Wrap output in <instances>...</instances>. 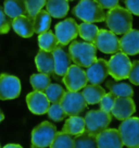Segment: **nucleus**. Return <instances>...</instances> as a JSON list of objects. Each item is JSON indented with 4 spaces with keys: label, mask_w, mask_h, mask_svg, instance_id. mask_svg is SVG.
Returning a JSON list of instances; mask_svg holds the SVG:
<instances>
[{
    "label": "nucleus",
    "mask_w": 139,
    "mask_h": 148,
    "mask_svg": "<svg viewBox=\"0 0 139 148\" xmlns=\"http://www.w3.org/2000/svg\"><path fill=\"white\" fill-rule=\"evenodd\" d=\"M115 99H116V97L111 92H106V94L102 96L101 99H100V101H99L100 102V109L103 111H106V112H111Z\"/></svg>",
    "instance_id": "f704fd0d"
},
{
    "label": "nucleus",
    "mask_w": 139,
    "mask_h": 148,
    "mask_svg": "<svg viewBox=\"0 0 139 148\" xmlns=\"http://www.w3.org/2000/svg\"><path fill=\"white\" fill-rule=\"evenodd\" d=\"M136 111V105L132 97H116L111 113L117 120L123 121L132 116Z\"/></svg>",
    "instance_id": "4468645a"
},
{
    "label": "nucleus",
    "mask_w": 139,
    "mask_h": 148,
    "mask_svg": "<svg viewBox=\"0 0 139 148\" xmlns=\"http://www.w3.org/2000/svg\"><path fill=\"white\" fill-rule=\"evenodd\" d=\"M44 92L48 98V100L50 101V103H57V102L61 101V99L64 96L65 90L60 84L50 83L48 85V87L44 90Z\"/></svg>",
    "instance_id": "7c9ffc66"
},
{
    "label": "nucleus",
    "mask_w": 139,
    "mask_h": 148,
    "mask_svg": "<svg viewBox=\"0 0 139 148\" xmlns=\"http://www.w3.org/2000/svg\"><path fill=\"white\" fill-rule=\"evenodd\" d=\"M123 144L129 148H139V118L129 116L119 126Z\"/></svg>",
    "instance_id": "39448f33"
},
{
    "label": "nucleus",
    "mask_w": 139,
    "mask_h": 148,
    "mask_svg": "<svg viewBox=\"0 0 139 148\" xmlns=\"http://www.w3.org/2000/svg\"><path fill=\"white\" fill-rule=\"evenodd\" d=\"M83 96L87 105H96L100 101L102 96L106 94L104 88L100 86V84H89L83 88Z\"/></svg>",
    "instance_id": "5701e85b"
},
{
    "label": "nucleus",
    "mask_w": 139,
    "mask_h": 148,
    "mask_svg": "<svg viewBox=\"0 0 139 148\" xmlns=\"http://www.w3.org/2000/svg\"><path fill=\"white\" fill-rule=\"evenodd\" d=\"M27 16L29 18H34V16L42 9L46 5V0H25Z\"/></svg>",
    "instance_id": "72a5a7b5"
},
{
    "label": "nucleus",
    "mask_w": 139,
    "mask_h": 148,
    "mask_svg": "<svg viewBox=\"0 0 139 148\" xmlns=\"http://www.w3.org/2000/svg\"><path fill=\"white\" fill-rule=\"evenodd\" d=\"M35 63L39 72L48 74V75L55 73V59H53L52 51H46L40 49L36 55Z\"/></svg>",
    "instance_id": "6ab92c4d"
},
{
    "label": "nucleus",
    "mask_w": 139,
    "mask_h": 148,
    "mask_svg": "<svg viewBox=\"0 0 139 148\" xmlns=\"http://www.w3.org/2000/svg\"><path fill=\"white\" fill-rule=\"evenodd\" d=\"M127 79L130 81V83L139 86V61L132 62V68Z\"/></svg>",
    "instance_id": "e433bc0d"
},
{
    "label": "nucleus",
    "mask_w": 139,
    "mask_h": 148,
    "mask_svg": "<svg viewBox=\"0 0 139 148\" xmlns=\"http://www.w3.org/2000/svg\"><path fill=\"white\" fill-rule=\"evenodd\" d=\"M120 51L127 56H135L139 53V31L129 29L123 34L120 39Z\"/></svg>",
    "instance_id": "f3484780"
},
{
    "label": "nucleus",
    "mask_w": 139,
    "mask_h": 148,
    "mask_svg": "<svg viewBox=\"0 0 139 148\" xmlns=\"http://www.w3.org/2000/svg\"><path fill=\"white\" fill-rule=\"evenodd\" d=\"M47 113H48V116H49L52 121H55V122H61L62 120H64L65 116H66V113H65V111L63 110V108H62L60 102L52 103V105L49 107Z\"/></svg>",
    "instance_id": "473e14b6"
},
{
    "label": "nucleus",
    "mask_w": 139,
    "mask_h": 148,
    "mask_svg": "<svg viewBox=\"0 0 139 148\" xmlns=\"http://www.w3.org/2000/svg\"><path fill=\"white\" fill-rule=\"evenodd\" d=\"M46 10L51 18H62L70 10L69 0H46Z\"/></svg>",
    "instance_id": "412c9836"
},
{
    "label": "nucleus",
    "mask_w": 139,
    "mask_h": 148,
    "mask_svg": "<svg viewBox=\"0 0 139 148\" xmlns=\"http://www.w3.org/2000/svg\"><path fill=\"white\" fill-rule=\"evenodd\" d=\"M12 27H13L14 32L23 38L32 37L35 34L33 20L26 15H21V16L13 18L12 20Z\"/></svg>",
    "instance_id": "aec40b11"
},
{
    "label": "nucleus",
    "mask_w": 139,
    "mask_h": 148,
    "mask_svg": "<svg viewBox=\"0 0 139 148\" xmlns=\"http://www.w3.org/2000/svg\"><path fill=\"white\" fill-rule=\"evenodd\" d=\"M61 106L65 111L66 116H78L87 108V102L84 98L83 94L77 92L69 90L64 94L61 99Z\"/></svg>",
    "instance_id": "1a4fd4ad"
},
{
    "label": "nucleus",
    "mask_w": 139,
    "mask_h": 148,
    "mask_svg": "<svg viewBox=\"0 0 139 148\" xmlns=\"http://www.w3.org/2000/svg\"><path fill=\"white\" fill-rule=\"evenodd\" d=\"M124 3L130 13L139 16V0H124Z\"/></svg>",
    "instance_id": "4c0bfd02"
},
{
    "label": "nucleus",
    "mask_w": 139,
    "mask_h": 148,
    "mask_svg": "<svg viewBox=\"0 0 139 148\" xmlns=\"http://www.w3.org/2000/svg\"><path fill=\"white\" fill-rule=\"evenodd\" d=\"M132 62L128 56L124 52H116L108 62V70L109 74L115 81H122L128 77Z\"/></svg>",
    "instance_id": "0eeeda50"
},
{
    "label": "nucleus",
    "mask_w": 139,
    "mask_h": 148,
    "mask_svg": "<svg viewBox=\"0 0 139 148\" xmlns=\"http://www.w3.org/2000/svg\"><path fill=\"white\" fill-rule=\"evenodd\" d=\"M33 24H34V32L36 34L46 32L50 29L51 15L47 12V10H40L33 18Z\"/></svg>",
    "instance_id": "393cba45"
},
{
    "label": "nucleus",
    "mask_w": 139,
    "mask_h": 148,
    "mask_svg": "<svg viewBox=\"0 0 139 148\" xmlns=\"http://www.w3.org/2000/svg\"><path fill=\"white\" fill-rule=\"evenodd\" d=\"M26 103L31 112L37 116L47 113L50 107V101L48 100L45 92H38V90H34L28 94L26 96Z\"/></svg>",
    "instance_id": "ddd939ff"
},
{
    "label": "nucleus",
    "mask_w": 139,
    "mask_h": 148,
    "mask_svg": "<svg viewBox=\"0 0 139 148\" xmlns=\"http://www.w3.org/2000/svg\"><path fill=\"white\" fill-rule=\"evenodd\" d=\"M29 82H31V84H32L34 90L44 92V90L48 87V85L50 84V77H49L48 74L39 72V73L33 74L32 76H31Z\"/></svg>",
    "instance_id": "2f4dec72"
},
{
    "label": "nucleus",
    "mask_w": 139,
    "mask_h": 148,
    "mask_svg": "<svg viewBox=\"0 0 139 148\" xmlns=\"http://www.w3.org/2000/svg\"><path fill=\"white\" fill-rule=\"evenodd\" d=\"M73 14L83 22L95 23L106 21L104 9L95 0H80L73 9Z\"/></svg>",
    "instance_id": "7ed1b4c3"
},
{
    "label": "nucleus",
    "mask_w": 139,
    "mask_h": 148,
    "mask_svg": "<svg viewBox=\"0 0 139 148\" xmlns=\"http://www.w3.org/2000/svg\"><path fill=\"white\" fill-rule=\"evenodd\" d=\"M55 34L59 42V45H69L70 42H73L78 36V25L73 18H65L64 21H61L60 23L56 25Z\"/></svg>",
    "instance_id": "9b49d317"
},
{
    "label": "nucleus",
    "mask_w": 139,
    "mask_h": 148,
    "mask_svg": "<svg viewBox=\"0 0 139 148\" xmlns=\"http://www.w3.org/2000/svg\"><path fill=\"white\" fill-rule=\"evenodd\" d=\"M95 1L101 5L103 9L107 10H110L119 5V2H120V0H95Z\"/></svg>",
    "instance_id": "58836bf2"
},
{
    "label": "nucleus",
    "mask_w": 139,
    "mask_h": 148,
    "mask_svg": "<svg viewBox=\"0 0 139 148\" xmlns=\"http://www.w3.org/2000/svg\"><path fill=\"white\" fill-rule=\"evenodd\" d=\"M98 32H99V28L97 27V25L93 23L83 22L78 25V35L85 42H93L95 38L97 37Z\"/></svg>",
    "instance_id": "cd10ccee"
},
{
    "label": "nucleus",
    "mask_w": 139,
    "mask_h": 148,
    "mask_svg": "<svg viewBox=\"0 0 139 148\" xmlns=\"http://www.w3.org/2000/svg\"><path fill=\"white\" fill-rule=\"evenodd\" d=\"M38 45L39 48L46 51H52L59 46V42L57 39L56 34L48 29L46 32L38 34Z\"/></svg>",
    "instance_id": "a878e982"
},
{
    "label": "nucleus",
    "mask_w": 139,
    "mask_h": 148,
    "mask_svg": "<svg viewBox=\"0 0 139 148\" xmlns=\"http://www.w3.org/2000/svg\"><path fill=\"white\" fill-rule=\"evenodd\" d=\"M3 119H5V114L2 113V111L0 110V122H1V121L3 120Z\"/></svg>",
    "instance_id": "a19ab883"
},
{
    "label": "nucleus",
    "mask_w": 139,
    "mask_h": 148,
    "mask_svg": "<svg viewBox=\"0 0 139 148\" xmlns=\"http://www.w3.org/2000/svg\"><path fill=\"white\" fill-rule=\"evenodd\" d=\"M3 10L11 20L27 14L25 0H5Z\"/></svg>",
    "instance_id": "4be33fe9"
},
{
    "label": "nucleus",
    "mask_w": 139,
    "mask_h": 148,
    "mask_svg": "<svg viewBox=\"0 0 139 148\" xmlns=\"http://www.w3.org/2000/svg\"><path fill=\"white\" fill-rule=\"evenodd\" d=\"M5 148H21L22 146L19 145V144H8V145H5Z\"/></svg>",
    "instance_id": "ea45409f"
},
{
    "label": "nucleus",
    "mask_w": 139,
    "mask_h": 148,
    "mask_svg": "<svg viewBox=\"0 0 139 148\" xmlns=\"http://www.w3.org/2000/svg\"><path fill=\"white\" fill-rule=\"evenodd\" d=\"M21 94V82L20 79L10 74L0 75V99L11 100L18 98Z\"/></svg>",
    "instance_id": "f8f14e48"
},
{
    "label": "nucleus",
    "mask_w": 139,
    "mask_h": 148,
    "mask_svg": "<svg viewBox=\"0 0 139 148\" xmlns=\"http://www.w3.org/2000/svg\"><path fill=\"white\" fill-rule=\"evenodd\" d=\"M12 27V20L5 14L3 8L0 5V34H7Z\"/></svg>",
    "instance_id": "c9c22d12"
},
{
    "label": "nucleus",
    "mask_w": 139,
    "mask_h": 148,
    "mask_svg": "<svg viewBox=\"0 0 139 148\" xmlns=\"http://www.w3.org/2000/svg\"><path fill=\"white\" fill-rule=\"evenodd\" d=\"M123 146L119 130L106 129L97 135V147L99 148H122Z\"/></svg>",
    "instance_id": "dca6fc26"
},
{
    "label": "nucleus",
    "mask_w": 139,
    "mask_h": 148,
    "mask_svg": "<svg viewBox=\"0 0 139 148\" xmlns=\"http://www.w3.org/2000/svg\"><path fill=\"white\" fill-rule=\"evenodd\" d=\"M56 134V126L48 121H44L36 127H34V130L32 131V147H50Z\"/></svg>",
    "instance_id": "423d86ee"
},
{
    "label": "nucleus",
    "mask_w": 139,
    "mask_h": 148,
    "mask_svg": "<svg viewBox=\"0 0 139 148\" xmlns=\"http://www.w3.org/2000/svg\"><path fill=\"white\" fill-rule=\"evenodd\" d=\"M107 87L115 97H133L134 89L129 84L117 83L114 81H108Z\"/></svg>",
    "instance_id": "bb28decb"
},
{
    "label": "nucleus",
    "mask_w": 139,
    "mask_h": 148,
    "mask_svg": "<svg viewBox=\"0 0 139 148\" xmlns=\"http://www.w3.org/2000/svg\"><path fill=\"white\" fill-rule=\"evenodd\" d=\"M69 53L75 64L82 68H88L97 60V48L93 42L73 40L71 42Z\"/></svg>",
    "instance_id": "f257e3e1"
},
{
    "label": "nucleus",
    "mask_w": 139,
    "mask_h": 148,
    "mask_svg": "<svg viewBox=\"0 0 139 148\" xmlns=\"http://www.w3.org/2000/svg\"><path fill=\"white\" fill-rule=\"evenodd\" d=\"M55 59V74L56 76H63L72 64V59L70 53L63 49V47L58 46L52 50Z\"/></svg>",
    "instance_id": "a211bd4d"
},
{
    "label": "nucleus",
    "mask_w": 139,
    "mask_h": 148,
    "mask_svg": "<svg viewBox=\"0 0 139 148\" xmlns=\"http://www.w3.org/2000/svg\"><path fill=\"white\" fill-rule=\"evenodd\" d=\"M74 147L77 148H96L97 147V136L84 131L83 133L74 137Z\"/></svg>",
    "instance_id": "c756f323"
},
{
    "label": "nucleus",
    "mask_w": 139,
    "mask_h": 148,
    "mask_svg": "<svg viewBox=\"0 0 139 148\" xmlns=\"http://www.w3.org/2000/svg\"><path fill=\"white\" fill-rule=\"evenodd\" d=\"M51 148H73L74 136L66 132H57L55 138L50 145Z\"/></svg>",
    "instance_id": "c85d7f7f"
},
{
    "label": "nucleus",
    "mask_w": 139,
    "mask_h": 148,
    "mask_svg": "<svg viewBox=\"0 0 139 148\" xmlns=\"http://www.w3.org/2000/svg\"><path fill=\"white\" fill-rule=\"evenodd\" d=\"M63 83L65 84L67 90L77 92L83 89L88 84L86 71H84L82 66L75 63L73 65L71 64L66 73L63 75Z\"/></svg>",
    "instance_id": "9d476101"
},
{
    "label": "nucleus",
    "mask_w": 139,
    "mask_h": 148,
    "mask_svg": "<svg viewBox=\"0 0 139 148\" xmlns=\"http://www.w3.org/2000/svg\"><path fill=\"white\" fill-rule=\"evenodd\" d=\"M84 120H85V131L97 136L103 130L109 127L112 121V116L110 112H106L99 109L87 112Z\"/></svg>",
    "instance_id": "20e7f679"
},
{
    "label": "nucleus",
    "mask_w": 139,
    "mask_h": 148,
    "mask_svg": "<svg viewBox=\"0 0 139 148\" xmlns=\"http://www.w3.org/2000/svg\"><path fill=\"white\" fill-rule=\"evenodd\" d=\"M62 131L73 135V136L80 134L85 131V120L82 116H70L69 119L65 121Z\"/></svg>",
    "instance_id": "b1692460"
},
{
    "label": "nucleus",
    "mask_w": 139,
    "mask_h": 148,
    "mask_svg": "<svg viewBox=\"0 0 139 148\" xmlns=\"http://www.w3.org/2000/svg\"><path fill=\"white\" fill-rule=\"evenodd\" d=\"M106 23L111 32L116 35H123L132 29L133 14L126 8L116 5L106 13Z\"/></svg>",
    "instance_id": "f03ea898"
},
{
    "label": "nucleus",
    "mask_w": 139,
    "mask_h": 148,
    "mask_svg": "<svg viewBox=\"0 0 139 148\" xmlns=\"http://www.w3.org/2000/svg\"><path fill=\"white\" fill-rule=\"evenodd\" d=\"M86 75L89 84H101L109 75L108 61L104 59H97L87 68Z\"/></svg>",
    "instance_id": "2eb2a0df"
},
{
    "label": "nucleus",
    "mask_w": 139,
    "mask_h": 148,
    "mask_svg": "<svg viewBox=\"0 0 139 148\" xmlns=\"http://www.w3.org/2000/svg\"><path fill=\"white\" fill-rule=\"evenodd\" d=\"M93 45L97 49L107 55H114L120 51V39L116 34L110 29H99L97 37L93 40Z\"/></svg>",
    "instance_id": "6e6552de"
}]
</instances>
